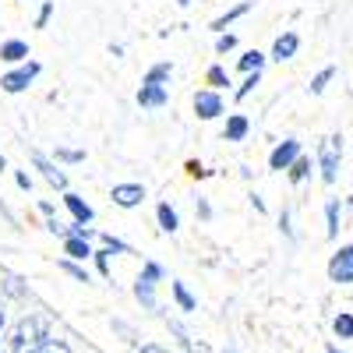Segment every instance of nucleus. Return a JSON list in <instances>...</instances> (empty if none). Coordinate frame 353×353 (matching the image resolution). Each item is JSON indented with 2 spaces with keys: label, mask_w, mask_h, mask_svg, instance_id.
Wrapping results in <instances>:
<instances>
[{
  "label": "nucleus",
  "mask_w": 353,
  "mask_h": 353,
  "mask_svg": "<svg viewBox=\"0 0 353 353\" xmlns=\"http://www.w3.org/2000/svg\"><path fill=\"white\" fill-rule=\"evenodd\" d=\"M188 173H191V176H209V170H201L198 163H188Z\"/></svg>",
  "instance_id": "nucleus-36"
},
{
  "label": "nucleus",
  "mask_w": 353,
  "mask_h": 353,
  "mask_svg": "<svg viewBox=\"0 0 353 353\" xmlns=\"http://www.w3.org/2000/svg\"><path fill=\"white\" fill-rule=\"evenodd\" d=\"M258 81H261V71H251V74H248V81L237 88V99H248V96L254 92V85H258Z\"/></svg>",
  "instance_id": "nucleus-24"
},
{
  "label": "nucleus",
  "mask_w": 353,
  "mask_h": 353,
  "mask_svg": "<svg viewBox=\"0 0 353 353\" xmlns=\"http://www.w3.org/2000/svg\"><path fill=\"white\" fill-rule=\"evenodd\" d=\"M36 353H71V346H68L64 339H46Z\"/></svg>",
  "instance_id": "nucleus-25"
},
{
  "label": "nucleus",
  "mask_w": 353,
  "mask_h": 353,
  "mask_svg": "<svg viewBox=\"0 0 353 353\" xmlns=\"http://www.w3.org/2000/svg\"><path fill=\"white\" fill-rule=\"evenodd\" d=\"M339 159H343V134H329L325 141H321V152H318V163H321V176H325V184L336 181Z\"/></svg>",
  "instance_id": "nucleus-3"
},
{
  "label": "nucleus",
  "mask_w": 353,
  "mask_h": 353,
  "mask_svg": "<svg viewBox=\"0 0 353 353\" xmlns=\"http://www.w3.org/2000/svg\"><path fill=\"white\" fill-rule=\"evenodd\" d=\"M64 254H68V261L74 258V261H85L88 254H92V248H88V241H74V237H64Z\"/></svg>",
  "instance_id": "nucleus-18"
},
{
  "label": "nucleus",
  "mask_w": 353,
  "mask_h": 353,
  "mask_svg": "<svg viewBox=\"0 0 353 353\" xmlns=\"http://www.w3.org/2000/svg\"><path fill=\"white\" fill-rule=\"evenodd\" d=\"M170 103V92L163 85H141L138 88V106H145V110H159V106H166Z\"/></svg>",
  "instance_id": "nucleus-10"
},
{
  "label": "nucleus",
  "mask_w": 353,
  "mask_h": 353,
  "mask_svg": "<svg viewBox=\"0 0 353 353\" xmlns=\"http://www.w3.org/2000/svg\"><path fill=\"white\" fill-rule=\"evenodd\" d=\"M134 353H166V346H163V343H145V346L134 350Z\"/></svg>",
  "instance_id": "nucleus-35"
},
{
  "label": "nucleus",
  "mask_w": 353,
  "mask_h": 353,
  "mask_svg": "<svg viewBox=\"0 0 353 353\" xmlns=\"http://www.w3.org/2000/svg\"><path fill=\"white\" fill-rule=\"evenodd\" d=\"M332 329H336V336H343V339H353V314H336Z\"/></svg>",
  "instance_id": "nucleus-22"
},
{
  "label": "nucleus",
  "mask_w": 353,
  "mask_h": 353,
  "mask_svg": "<svg viewBox=\"0 0 353 353\" xmlns=\"http://www.w3.org/2000/svg\"><path fill=\"white\" fill-rule=\"evenodd\" d=\"M50 321L43 314H25L18 325L0 339V353H36L50 336Z\"/></svg>",
  "instance_id": "nucleus-1"
},
{
  "label": "nucleus",
  "mask_w": 353,
  "mask_h": 353,
  "mask_svg": "<svg viewBox=\"0 0 353 353\" xmlns=\"http://www.w3.org/2000/svg\"><path fill=\"white\" fill-rule=\"evenodd\" d=\"M332 74H336L332 68L318 71V74H314V81H311V92H314V96H321V92H325V85H329V78H332Z\"/></svg>",
  "instance_id": "nucleus-23"
},
{
  "label": "nucleus",
  "mask_w": 353,
  "mask_h": 353,
  "mask_svg": "<svg viewBox=\"0 0 353 353\" xmlns=\"http://www.w3.org/2000/svg\"><path fill=\"white\" fill-rule=\"evenodd\" d=\"M53 18V4H50V0H46V4L39 8V18H36V28H46V21Z\"/></svg>",
  "instance_id": "nucleus-32"
},
{
  "label": "nucleus",
  "mask_w": 353,
  "mask_h": 353,
  "mask_svg": "<svg viewBox=\"0 0 353 353\" xmlns=\"http://www.w3.org/2000/svg\"><path fill=\"white\" fill-rule=\"evenodd\" d=\"M156 216H159V226H163V233H176V226H181V219H176V212H173V205H170V201H159Z\"/></svg>",
  "instance_id": "nucleus-16"
},
{
  "label": "nucleus",
  "mask_w": 353,
  "mask_h": 353,
  "mask_svg": "<svg viewBox=\"0 0 353 353\" xmlns=\"http://www.w3.org/2000/svg\"><path fill=\"white\" fill-rule=\"evenodd\" d=\"M170 74H173V64L170 61H159L156 68H149V74L141 78V85H163V81H170Z\"/></svg>",
  "instance_id": "nucleus-17"
},
{
  "label": "nucleus",
  "mask_w": 353,
  "mask_h": 353,
  "mask_svg": "<svg viewBox=\"0 0 353 353\" xmlns=\"http://www.w3.org/2000/svg\"><path fill=\"white\" fill-rule=\"evenodd\" d=\"M14 181H18L21 191H32V176H28V173H14Z\"/></svg>",
  "instance_id": "nucleus-34"
},
{
  "label": "nucleus",
  "mask_w": 353,
  "mask_h": 353,
  "mask_svg": "<svg viewBox=\"0 0 353 353\" xmlns=\"http://www.w3.org/2000/svg\"><path fill=\"white\" fill-rule=\"evenodd\" d=\"M173 297H176V304H181V311H198V304H194V297L188 293L184 283H173Z\"/></svg>",
  "instance_id": "nucleus-20"
},
{
  "label": "nucleus",
  "mask_w": 353,
  "mask_h": 353,
  "mask_svg": "<svg viewBox=\"0 0 353 353\" xmlns=\"http://www.w3.org/2000/svg\"><path fill=\"white\" fill-rule=\"evenodd\" d=\"M64 205H68V209H71V216L85 226V223H92L96 219V212H92V205H88V201H81L74 191H64Z\"/></svg>",
  "instance_id": "nucleus-11"
},
{
  "label": "nucleus",
  "mask_w": 353,
  "mask_h": 353,
  "mask_svg": "<svg viewBox=\"0 0 353 353\" xmlns=\"http://www.w3.org/2000/svg\"><path fill=\"white\" fill-rule=\"evenodd\" d=\"M248 131H251V121H248L244 113H233L230 121H226L223 138H226V141H244V134H248Z\"/></svg>",
  "instance_id": "nucleus-13"
},
{
  "label": "nucleus",
  "mask_w": 353,
  "mask_h": 353,
  "mask_svg": "<svg viewBox=\"0 0 353 353\" xmlns=\"http://www.w3.org/2000/svg\"><path fill=\"white\" fill-rule=\"evenodd\" d=\"M25 57H28V43H25V39L0 43V61H4V64H21Z\"/></svg>",
  "instance_id": "nucleus-12"
},
{
  "label": "nucleus",
  "mask_w": 353,
  "mask_h": 353,
  "mask_svg": "<svg viewBox=\"0 0 353 353\" xmlns=\"http://www.w3.org/2000/svg\"><path fill=\"white\" fill-rule=\"evenodd\" d=\"M103 244H106V251H117V254H131V248H128L124 241H117L113 233H103Z\"/></svg>",
  "instance_id": "nucleus-26"
},
{
  "label": "nucleus",
  "mask_w": 353,
  "mask_h": 353,
  "mask_svg": "<svg viewBox=\"0 0 353 353\" xmlns=\"http://www.w3.org/2000/svg\"><path fill=\"white\" fill-rule=\"evenodd\" d=\"M194 113L201 117V121H216V117L223 113L219 92H198V96H194Z\"/></svg>",
  "instance_id": "nucleus-9"
},
{
  "label": "nucleus",
  "mask_w": 353,
  "mask_h": 353,
  "mask_svg": "<svg viewBox=\"0 0 353 353\" xmlns=\"http://www.w3.org/2000/svg\"><path fill=\"white\" fill-rule=\"evenodd\" d=\"M301 159V141H293V138H286V141H279L276 149H272V156H269V166L272 170H290L293 163Z\"/></svg>",
  "instance_id": "nucleus-6"
},
{
  "label": "nucleus",
  "mask_w": 353,
  "mask_h": 353,
  "mask_svg": "<svg viewBox=\"0 0 353 353\" xmlns=\"http://www.w3.org/2000/svg\"><path fill=\"white\" fill-rule=\"evenodd\" d=\"M39 71H43V68H39L36 61H28V64H21V68H14V71H8L4 78H0V88H4V92H11V96H18V92H25V88L39 78Z\"/></svg>",
  "instance_id": "nucleus-4"
},
{
  "label": "nucleus",
  "mask_w": 353,
  "mask_h": 353,
  "mask_svg": "<svg viewBox=\"0 0 353 353\" xmlns=\"http://www.w3.org/2000/svg\"><path fill=\"white\" fill-rule=\"evenodd\" d=\"M110 198H113V205H121V209H134V205L145 201V188L141 184H117Z\"/></svg>",
  "instance_id": "nucleus-8"
},
{
  "label": "nucleus",
  "mask_w": 353,
  "mask_h": 353,
  "mask_svg": "<svg viewBox=\"0 0 353 353\" xmlns=\"http://www.w3.org/2000/svg\"><path fill=\"white\" fill-rule=\"evenodd\" d=\"M32 163H36V170L46 176V184L50 188H57V191H68V173L64 170H57L46 156H39V152H32Z\"/></svg>",
  "instance_id": "nucleus-7"
},
{
  "label": "nucleus",
  "mask_w": 353,
  "mask_h": 353,
  "mask_svg": "<svg viewBox=\"0 0 353 353\" xmlns=\"http://www.w3.org/2000/svg\"><path fill=\"white\" fill-rule=\"evenodd\" d=\"M233 46H237V39H233V36H219V39H216V50H219V53H230Z\"/></svg>",
  "instance_id": "nucleus-33"
},
{
  "label": "nucleus",
  "mask_w": 353,
  "mask_h": 353,
  "mask_svg": "<svg viewBox=\"0 0 353 353\" xmlns=\"http://www.w3.org/2000/svg\"><path fill=\"white\" fill-rule=\"evenodd\" d=\"M176 4H181V8H188V4H191V0H176Z\"/></svg>",
  "instance_id": "nucleus-40"
},
{
  "label": "nucleus",
  "mask_w": 353,
  "mask_h": 353,
  "mask_svg": "<svg viewBox=\"0 0 353 353\" xmlns=\"http://www.w3.org/2000/svg\"><path fill=\"white\" fill-rule=\"evenodd\" d=\"M297 46H301L297 32H283V36L276 39V46H272V57H276V61H290V57L297 53Z\"/></svg>",
  "instance_id": "nucleus-14"
},
{
  "label": "nucleus",
  "mask_w": 353,
  "mask_h": 353,
  "mask_svg": "<svg viewBox=\"0 0 353 353\" xmlns=\"http://www.w3.org/2000/svg\"><path fill=\"white\" fill-rule=\"evenodd\" d=\"M325 353H339V350H336V346H329V350H325Z\"/></svg>",
  "instance_id": "nucleus-41"
},
{
  "label": "nucleus",
  "mask_w": 353,
  "mask_h": 353,
  "mask_svg": "<svg viewBox=\"0 0 353 353\" xmlns=\"http://www.w3.org/2000/svg\"><path fill=\"white\" fill-rule=\"evenodd\" d=\"M261 64H265V57H261L258 50H251V53H244V57H241V61H237V68H241V71H248V74H251V71H261Z\"/></svg>",
  "instance_id": "nucleus-21"
},
{
  "label": "nucleus",
  "mask_w": 353,
  "mask_h": 353,
  "mask_svg": "<svg viewBox=\"0 0 353 353\" xmlns=\"http://www.w3.org/2000/svg\"><path fill=\"white\" fill-rule=\"evenodd\" d=\"M325 219H329L325 237H329V241H336V233H339V201H329V205H325Z\"/></svg>",
  "instance_id": "nucleus-19"
},
{
  "label": "nucleus",
  "mask_w": 353,
  "mask_h": 353,
  "mask_svg": "<svg viewBox=\"0 0 353 353\" xmlns=\"http://www.w3.org/2000/svg\"><path fill=\"white\" fill-rule=\"evenodd\" d=\"M0 332H4V311H0Z\"/></svg>",
  "instance_id": "nucleus-39"
},
{
  "label": "nucleus",
  "mask_w": 353,
  "mask_h": 353,
  "mask_svg": "<svg viewBox=\"0 0 353 353\" xmlns=\"http://www.w3.org/2000/svg\"><path fill=\"white\" fill-rule=\"evenodd\" d=\"M57 159L61 163H85V152L81 149H57Z\"/></svg>",
  "instance_id": "nucleus-28"
},
{
  "label": "nucleus",
  "mask_w": 353,
  "mask_h": 353,
  "mask_svg": "<svg viewBox=\"0 0 353 353\" xmlns=\"http://www.w3.org/2000/svg\"><path fill=\"white\" fill-rule=\"evenodd\" d=\"M92 254H96V269H99V276L110 279V251H92Z\"/></svg>",
  "instance_id": "nucleus-30"
},
{
  "label": "nucleus",
  "mask_w": 353,
  "mask_h": 353,
  "mask_svg": "<svg viewBox=\"0 0 353 353\" xmlns=\"http://www.w3.org/2000/svg\"><path fill=\"white\" fill-rule=\"evenodd\" d=\"M4 170H8V159H4V156H0V173H4Z\"/></svg>",
  "instance_id": "nucleus-38"
},
{
  "label": "nucleus",
  "mask_w": 353,
  "mask_h": 353,
  "mask_svg": "<svg viewBox=\"0 0 353 353\" xmlns=\"http://www.w3.org/2000/svg\"><path fill=\"white\" fill-rule=\"evenodd\" d=\"M61 269H64L68 276H74L78 283H88V272L81 269V265H74V261H68V258H64V261H61Z\"/></svg>",
  "instance_id": "nucleus-27"
},
{
  "label": "nucleus",
  "mask_w": 353,
  "mask_h": 353,
  "mask_svg": "<svg viewBox=\"0 0 353 353\" xmlns=\"http://www.w3.org/2000/svg\"><path fill=\"white\" fill-rule=\"evenodd\" d=\"M198 216H201V219H209V216H212V209H209V201H198Z\"/></svg>",
  "instance_id": "nucleus-37"
},
{
  "label": "nucleus",
  "mask_w": 353,
  "mask_h": 353,
  "mask_svg": "<svg viewBox=\"0 0 353 353\" xmlns=\"http://www.w3.org/2000/svg\"><path fill=\"white\" fill-rule=\"evenodd\" d=\"M248 11H251V0H241V4H237V8H230L226 14H219V18L212 21V28H216V32H223V28H226V25H233V21H237L241 14H248Z\"/></svg>",
  "instance_id": "nucleus-15"
},
{
  "label": "nucleus",
  "mask_w": 353,
  "mask_h": 353,
  "mask_svg": "<svg viewBox=\"0 0 353 353\" xmlns=\"http://www.w3.org/2000/svg\"><path fill=\"white\" fill-rule=\"evenodd\" d=\"M329 276L332 283H353V244L350 248H339L329 261Z\"/></svg>",
  "instance_id": "nucleus-5"
},
{
  "label": "nucleus",
  "mask_w": 353,
  "mask_h": 353,
  "mask_svg": "<svg viewBox=\"0 0 353 353\" xmlns=\"http://www.w3.org/2000/svg\"><path fill=\"white\" fill-rule=\"evenodd\" d=\"M209 85H216V88H223V85H230V78H226V71H223V68H209Z\"/></svg>",
  "instance_id": "nucleus-31"
},
{
  "label": "nucleus",
  "mask_w": 353,
  "mask_h": 353,
  "mask_svg": "<svg viewBox=\"0 0 353 353\" xmlns=\"http://www.w3.org/2000/svg\"><path fill=\"white\" fill-rule=\"evenodd\" d=\"M307 170H311V163H307V159H297V163L290 166V181H304Z\"/></svg>",
  "instance_id": "nucleus-29"
},
{
  "label": "nucleus",
  "mask_w": 353,
  "mask_h": 353,
  "mask_svg": "<svg viewBox=\"0 0 353 353\" xmlns=\"http://www.w3.org/2000/svg\"><path fill=\"white\" fill-rule=\"evenodd\" d=\"M163 279V269H159V265L156 261H145L141 265V276L134 279V297H138V304L141 307H156V283Z\"/></svg>",
  "instance_id": "nucleus-2"
}]
</instances>
